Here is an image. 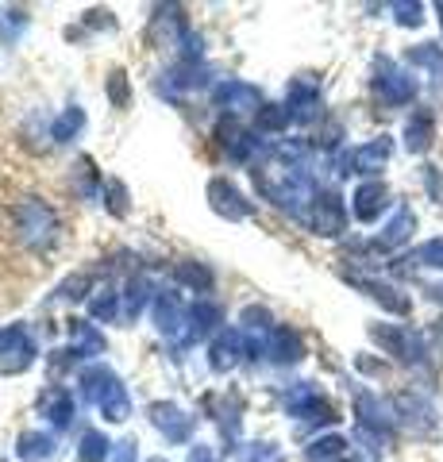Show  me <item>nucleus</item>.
Returning a JSON list of instances; mask_svg holds the SVG:
<instances>
[{"label":"nucleus","mask_w":443,"mask_h":462,"mask_svg":"<svg viewBox=\"0 0 443 462\" xmlns=\"http://www.w3.org/2000/svg\"><path fill=\"white\" fill-rule=\"evenodd\" d=\"M16 231L23 239V247L32 251H47L54 239H59V216H54L51 205H42V200H23L16 205Z\"/></svg>","instance_id":"1"},{"label":"nucleus","mask_w":443,"mask_h":462,"mask_svg":"<svg viewBox=\"0 0 443 462\" xmlns=\"http://www.w3.org/2000/svg\"><path fill=\"white\" fill-rule=\"evenodd\" d=\"M151 316H154V324H159L162 336L178 339L181 346H185V343H193V320H189V309L181 305V297H178V293H159V297H154Z\"/></svg>","instance_id":"2"},{"label":"nucleus","mask_w":443,"mask_h":462,"mask_svg":"<svg viewBox=\"0 0 443 462\" xmlns=\"http://www.w3.org/2000/svg\"><path fill=\"white\" fill-rule=\"evenodd\" d=\"M208 205H212V212H220L224 220H247V216L254 212L251 200L239 193V185L227 181V178H212L208 181Z\"/></svg>","instance_id":"3"},{"label":"nucleus","mask_w":443,"mask_h":462,"mask_svg":"<svg viewBox=\"0 0 443 462\" xmlns=\"http://www.w3.org/2000/svg\"><path fill=\"white\" fill-rule=\"evenodd\" d=\"M151 424L159 428L170 443H185L193 436V416L185 409H178L174 401H154L151 404Z\"/></svg>","instance_id":"4"},{"label":"nucleus","mask_w":443,"mask_h":462,"mask_svg":"<svg viewBox=\"0 0 443 462\" xmlns=\"http://www.w3.org/2000/svg\"><path fill=\"white\" fill-rule=\"evenodd\" d=\"M212 100H217V108H224V116H239V112H254V108L263 112L266 108L263 93L254 89V85H247V81H224V85H217Z\"/></svg>","instance_id":"5"},{"label":"nucleus","mask_w":443,"mask_h":462,"mask_svg":"<svg viewBox=\"0 0 443 462\" xmlns=\"http://www.w3.org/2000/svg\"><path fill=\"white\" fill-rule=\"evenodd\" d=\"M305 224L317 231V236H339L343 231V205L336 193H317L312 205L305 212Z\"/></svg>","instance_id":"6"},{"label":"nucleus","mask_w":443,"mask_h":462,"mask_svg":"<svg viewBox=\"0 0 443 462\" xmlns=\"http://www.w3.org/2000/svg\"><path fill=\"white\" fill-rule=\"evenodd\" d=\"M101 351H105L101 331H97L93 324H85V320H69V346L59 351V363H66V358H93Z\"/></svg>","instance_id":"7"},{"label":"nucleus","mask_w":443,"mask_h":462,"mask_svg":"<svg viewBox=\"0 0 443 462\" xmlns=\"http://www.w3.org/2000/svg\"><path fill=\"white\" fill-rule=\"evenodd\" d=\"M374 93L385 100V105H401V100H412V81H409V78H405L393 62H385V58H378Z\"/></svg>","instance_id":"8"},{"label":"nucleus","mask_w":443,"mask_h":462,"mask_svg":"<svg viewBox=\"0 0 443 462\" xmlns=\"http://www.w3.org/2000/svg\"><path fill=\"white\" fill-rule=\"evenodd\" d=\"M0 355H12L5 370H23L27 363H32L35 343H32V336H27V328H23V324L0 328Z\"/></svg>","instance_id":"9"},{"label":"nucleus","mask_w":443,"mask_h":462,"mask_svg":"<svg viewBox=\"0 0 443 462\" xmlns=\"http://www.w3.org/2000/svg\"><path fill=\"white\" fill-rule=\"evenodd\" d=\"M301 351H305V343H301V336H297L293 328H274L266 336V358L270 363H297V358H301Z\"/></svg>","instance_id":"10"},{"label":"nucleus","mask_w":443,"mask_h":462,"mask_svg":"<svg viewBox=\"0 0 443 462\" xmlns=\"http://www.w3.org/2000/svg\"><path fill=\"white\" fill-rule=\"evenodd\" d=\"M74 393L69 389H47L42 393V401H39V416H47V420L54 424V428H69V420H74Z\"/></svg>","instance_id":"11"},{"label":"nucleus","mask_w":443,"mask_h":462,"mask_svg":"<svg viewBox=\"0 0 443 462\" xmlns=\"http://www.w3.org/2000/svg\"><path fill=\"white\" fill-rule=\"evenodd\" d=\"M239 351H243V336L235 328H224L217 339H212V346H208V366L212 370H232L235 363H239Z\"/></svg>","instance_id":"12"},{"label":"nucleus","mask_w":443,"mask_h":462,"mask_svg":"<svg viewBox=\"0 0 443 462\" xmlns=\"http://www.w3.org/2000/svg\"><path fill=\"white\" fill-rule=\"evenodd\" d=\"M97 409H101L105 420H112V424H120V420H127V416H132V397H127V389H124L120 378L108 385V393L101 397V404H97Z\"/></svg>","instance_id":"13"},{"label":"nucleus","mask_w":443,"mask_h":462,"mask_svg":"<svg viewBox=\"0 0 443 462\" xmlns=\"http://www.w3.org/2000/svg\"><path fill=\"white\" fill-rule=\"evenodd\" d=\"M382 208H385V185H378V181L359 185V193H355V216H359V220H374Z\"/></svg>","instance_id":"14"},{"label":"nucleus","mask_w":443,"mask_h":462,"mask_svg":"<svg viewBox=\"0 0 443 462\" xmlns=\"http://www.w3.org/2000/svg\"><path fill=\"white\" fill-rule=\"evenodd\" d=\"M174 278H178V285L189 289V293H208L212 289V270L205 263H178Z\"/></svg>","instance_id":"15"},{"label":"nucleus","mask_w":443,"mask_h":462,"mask_svg":"<svg viewBox=\"0 0 443 462\" xmlns=\"http://www.w3.org/2000/svg\"><path fill=\"white\" fill-rule=\"evenodd\" d=\"M147 297H151V282L143 278V273H135V278L124 285V293H120V300H124V316H127V320H135V316L143 312V305H147Z\"/></svg>","instance_id":"16"},{"label":"nucleus","mask_w":443,"mask_h":462,"mask_svg":"<svg viewBox=\"0 0 443 462\" xmlns=\"http://www.w3.org/2000/svg\"><path fill=\"white\" fill-rule=\"evenodd\" d=\"M16 451H20L23 462H39V458H47L54 451V436L51 431H23Z\"/></svg>","instance_id":"17"},{"label":"nucleus","mask_w":443,"mask_h":462,"mask_svg":"<svg viewBox=\"0 0 443 462\" xmlns=\"http://www.w3.org/2000/svg\"><path fill=\"white\" fill-rule=\"evenodd\" d=\"M390 151H393V143L378 139V143H370V147H363L359 154H355V166H359L363 173H378L385 166V158H390Z\"/></svg>","instance_id":"18"},{"label":"nucleus","mask_w":443,"mask_h":462,"mask_svg":"<svg viewBox=\"0 0 443 462\" xmlns=\"http://www.w3.org/2000/svg\"><path fill=\"white\" fill-rule=\"evenodd\" d=\"M81 127H85V112H81V108H66L59 120L51 124V139H54V143H69V139L81 132Z\"/></svg>","instance_id":"19"},{"label":"nucleus","mask_w":443,"mask_h":462,"mask_svg":"<svg viewBox=\"0 0 443 462\" xmlns=\"http://www.w3.org/2000/svg\"><path fill=\"white\" fill-rule=\"evenodd\" d=\"M120 312V293L116 289H101L97 297H89V316L93 320H116Z\"/></svg>","instance_id":"20"},{"label":"nucleus","mask_w":443,"mask_h":462,"mask_svg":"<svg viewBox=\"0 0 443 462\" xmlns=\"http://www.w3.org/2000/svg\"><path fill=\"white\" fill-rule=\"evenodd\" d=\"M405 139H409V147H412V151L428 147V139H432V116H428V112H417V116H412L409 127H405Z\"/></svg>","instance_id":"21"},{"label":"nucleus","mask_w":443,"mask_h":462,"mask_svg":"<svg viewBox=\"0 0 443 462\" xmlns=\"http://www.w3.org/2000/svg\"><path fill=\"white\" fill-rule=\"evenodd\" d=\"M343 451H347V443H343L339 436H324V439H317V443H312L309 447V451H305V458L309 462H324V458H343Z\"/></svg>","instance_id":"22"},{"label":"nucleus","mask_w":443,"mask_h":462,"mask_svg":"<svg viewBox=\"0 0 443 462\" xmlns=\"http://www.w3.org/2000/svg\"><path fill=\"white\" fill-rule=\"evenodd\" d=\"M108 447L112 443L101 436V431H85V436H81V462H105Z\"/></svg>","instance_id":"23"},{"label":"nucleus","mask_w":443,"mask_h":462,"mask_svg":"<svg viewBox=\"0 0 443 462\" xmlns=\"http://www.w3.org/2000/svg\"><path fill=\"white\" fill-rule=\"evenodd\" d=\"M239 462H285V458L274 443H251V447H243Z\"/></svg>","instance_id":"24"},{"label":"nucleus","mask_w":443,"mask_h":462,"mask_svg":"<svg viewBox=\"0 0 443 462\" xmlns=\"http://www.w3.org/2000/svg\"><path fill=\"white\" fill-rule=\"evenodd\" d=\"M74 181H78V193L81 197H93L97 193V170H93L89 158H81V162L74 166Z\"/></svg>","instance_id":"25"},{"label":"nucleus","mask_w":443,"mask_h":462,"mask_svg":"<svg viewBox=\"0 0 443 462\" xmlns=\"http://www.w3.org/2000/svg\"><path fill=\"white\" fill-rule=\"evenodd\" d=\"M20 27H27V16L20 8H8V12H0V35L5 39H16Z\"/></svg>","instance_id":"26"},{"label":"nucleus","mask_w":443,"mask_h":462,"mask_svg":"<svg viewBox=\"0 0 443 462\" xmlns=\"http://www.w3.org/2000/svg\"><path fill=\"white\" fill-rule=\"evenodd\" d=\"M85 289H89V278H85V273H74V278H66L54 293H59V300H78Z\"/></svg>","instance_id":"27"},{"label":"nucleus","mask_w":443,"mask_h":462,"mask_svg":"<svg viewBox=\"0 0 443 462\" xmlns=\"http://www.w3.org/2000/svg\"><path fill=\"white\" fill-rule=\"evenodd\" d=\"M108 212H116V216H127V189H124V181H108Z\"/></svg>","instance_id":"28"},{"label":"nucleus","mask_w":443,"mask_h":462,"mask_svg":"<svg viewBox=\"0 0 443 462\" xmlns=\"http://www.w3.org/2000/svg\"><path fill=\"white\" fill-rule=\"evenodd\" d=\"M108 97L116 100V105H127V100H132V93H127V74H124V69H116V74L108 78Z\"/></svg>","instance_id":"29"},{"label":"nucleus","mask_w":443,"mask_h":462,"mask_svg":"<svg viewBox=\"0 0 443 462\" xmlns=\"http://www.w3.org/2000/svg\"><path fill=\"white\" fill-rule=\"evenodd\" d=\"M417 258H420L424 266H443V239H436V243H428V247H420Z\"/></svg>","instance_id":"30"},{"label":"nucleus","mask_w":443,"mask_h":462,"mask_svg":"<svg viewBox=\"0 0 443 462\" xmlns=\"http://www.w3.org/2000/svg\"><path fill=\"white\" fill-rule=\"evenodd\" d=\"M112 462H139V447H135V439L116 443V451H112Z\"/></svg>","instance_id":"31"},{"label":"nucleus","mask_w":443,"mask_h":462,"mask_svg":"<svg viewBox=\"0 0 443 462\" xmlns=\"http://www.w3.org/2000/svg\"><path fill=\"white\" fill-rule=\"evenodd\" d=\"M189 462H217V455H212L208 447H193V451H189Z\"/></svg>","instance_id":"32"},{"label":"nucleus","mask_w":443,"mask_h":462,"mask_svg":"<svg viewBox=\"0 0 443 462\" xmlns=\"http://www.w3.org/2000/svg\"><path fill=\"white\" fill-rule=\"evenodd\" d=\"M151 462H166V458H151Z\"/></svg>","instance_id":"33"}]
</instances>
